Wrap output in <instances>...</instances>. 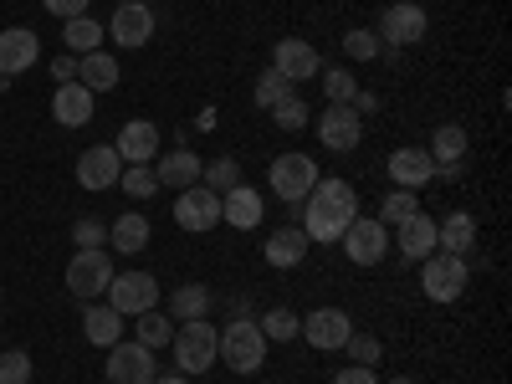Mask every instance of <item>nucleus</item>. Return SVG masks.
<instances>
[{
  "instance_id": "7ed1b4c3",
  "label": "nucleus",
  "mask_w": 512,
  "mask_h": 384,
  "mask_svg": "<svg viewBox=\"0 0 512 384\" xmlns=\"http://www.w3.org/2000/svg\"><path fill=\"white\" fill-rule=\"evenodd\" d=\"M472 282V267H466V256H451V251H431L420 262V292L431 297V303H456Z\"/></svg>"
},
{
  "instance_id": "0eeeda50",
  "label": "nucleus",
  "mask_w": 512,
  "mask_h": 384,
  "mask_svg": "<svg viewBox=\"0 0 512 384\" xmlns=\"http://www.w3.org/2000/svg\"><path fill=\"white\" fill-rule=\"evenodd\" d=\"M359 139H364V113L354 103H328L318 113V144L328 154H349L359 149Z\"/></svg>"
},
{
  "instance_id": "9d476101",
  "label": "nucleus",
  "mask_w": 512,
  "mask_h": 384,
  "mask_svg": "<svg viewBox=\"0 0 512 384\" xmlns=\"http://www.w3.org/2000/svg\"><path fill=\"white\" fill-rule=\"evenodd\" d=\"M338 246L349 251L354 267H379L384 256H390V226H379L374 216H354L349 231L338 236Z\"/></svg>"
},
{
  "instance_id": "79ce46f5",
  "label": "nucleus",
  "mask_w": 512,
  "mask_h": 384,
  "mask_svg": "<svg viewBox=\"0 0 512 384\" xmlns=\"http://www.w3.org/2000/svg\"><path fill=\"white\" fill-rule=\"evenodd\" d=\"M0 384H31V354H21V349L0 354Z\"/></svg>"
},
{
  "instance_id": "58836bf2",
  "label": "nucleus",
  "mask_w": 512,
  "mask_h": 384,
  "mask_svg": "<svg viewBox=\"0 0 512 384\" xmlns=\"http://www.w3.org/2000/svg\"><path fill=\"white\" fill-rule=\"evenodd\" d=\"M308 113H313V108L292 93V98H282V103L272 108V123L282 128V134H297V128H308Z\"/></svg>"
},
{
  "instance_id": "393cba45",
  "label": "nucleus",
  "mask_w": 512,
  "mask_h": 384,
  "mask_svg": "<svg viewBox=\"0 0 512 384\" xmlns=\"http://www.w3.org/2000/svg\"><path fill=\"white\" fill-rule=\"evenodd\" d=\"M82 338H88L93 349H113L123 338V318L108 303H88V308H82Z\"/></svg>"
},
{
  "instance_id": "dca6fc26",
  "label": "nucleus",
  "mask_w": 512,
  "mask_h": 384,
  "mask_svg": "<svg viewBox=\"0 0 512 384\" xmlns=\"http://www.w3.org/2000/svg\"><path fill=\"white\" fill-rule=\"evenodd\" d=\"M272 72H282L287 82H308V77H318V72H323L318 47H308L303 36H282L277 47H272Z\"/></svg>"
},
{
  "instance_id": "8fccbe9b",
  "label": "nucleus",
  "mask_w": 512,
  "mask_h": 384,
  "mask_svg": "<svg viewBox=\"0 0 512 384\" xmlns=\"http://www.w3.org/2000/svg\"><path fill=\"white\" fill-rule=\"evenodd\" d=\"M134 6H149V0H134Z\"/></svg>"
},
{
  "instance_id": "c756f323",
  "label": "nucleus",
  "mask_w": 512,
  "mask_h": 384,
  "mask_svg": "<svg viewBox=\"0 0 512 384\" xmlns=\"http://www.w3.org/2000/svg\"><path fill=\"white\" fill-rule=\"evenodd\" d=\"M103 26L93 21V16H72V21H62V41H67V52L72 57H88V52H103Z\"/></svg>"
},
{
  "instance_id": "b1692460",
  "label": "nucleus",
  "mask_w": 512,
  "mask_h": 384,
  "mask_svg": "<svg viewBox=\"0 0 512 384\" xmlns=\"http://www.w3.org/2000/svg\"><path fill=\"white\" fill-rule=\"evenodd\" d=\"M472 246H477V221H472V210H451L446 221H436V251L466 256Z\"/></svg>"
},
{
  "instance_id": "473e14b6",
  "label": "nucleus",
  "mask_w": 512,
  "mask_h": 384,
  "mask_svg": "<svg viewBox=\"0 0 512 384\" xmlns=\"http://www.w3.org/2000/svg\"><path fill=\"white\" fill-rule=\"evenodd\" d=\"M415 210H420V195H415V190H400V185H395L390 195L379 200V216H374V221H379V226H400L405 216H415Z\"/></svg>"
},
{
  "instance_id": "5701e85b",
  "label": "nucleus",
  "mask_w": 512,
  "mask_h": 384,
  "mask_svg": "<svg viewBox=\"0 0 512 384\" xmlns=\"http://www.w3.org/2000/svg\"><path fill=\"white\" fill-rule=\"evenodd\" d=\"M52 118L62 128H88L93 123V93L82 88V82H62L57 98H52Z\"/></svg>"
},
{
  "instance_id": "9b49d317",
  "label": "nucleus",
  "mask_w": 512,
  "mask_h": 384,
  "mask_svg": "<svg viewBox=\"0 0 512 384\" xmlns=\"http://www.w3.org/2000/svg\"><path fill=\"white\" fill-rule=\"evenodd\" d=\"M175 226L190 231V236L216 231V226H221V195H216V190H205V185L180 190V195H175Z\"/></svg>"
},
{
  "instance_id": "a878e982",
  "label": "nucleus",
  "mask_w": 512,
  "mask_h": 384,
  "mask_svg": "<svg viewBox=\"0 0 512 384\" xmlns=\"http://www.w3.org/2000/svg\"><path fill=\"white\" fill-rule=\"evenodd\" d=\"M308 236H303V226H282L277 236H267V246H262V256L272 267H303V256H308Z\"/></svg>"
},
{
  "instance_id": "09e8293b",
  "label": "nucleus",
  "mask_w": 512,
  "mask_h": 384,
  "mask_svg": "<svg viewBox=\"0 0 512 384\" xmlns=\"http://www.w3.org/2000/svg\"><path fill=\"white\" fill-rule=\"evenodd\" d=\"M390 384H415V379H390Z\"/></svg>"
},
{
  "instance_id": "aec40b11",
  "label": "nucleus",
  "mask_w": 512,
  "mask_h": 384,
  "mask_svg": "<svg viewBox=\"0 0 512 384\" xmlns=\"http://www.w3.org/2000/svg\"><path fill=\"white\" fill-rule=\"evenodd\" d=\"M390 231H395L390 241H400V262H425V256L436 251V221L425 216V210H415V216H405Z\"/></svg>"
},
{
  "instance_id": "ea45409f",
  "label": "nucleus",
  "mask_w": 512,
  "mask_h": 384,
  "mask_svg": "<svg viewBox=\"0 0 512 384\" xmlns=\"http://www.w3.org/2000/svg\"><path fill=\"white\" fill-rule=\"evenodd\" d=\"M344 52H349L354 62H374L384 47H379V36H374L369 26H354V31H344Z\"/></svg>"
},
{
  "instance_id": "412c9836",
  "label": "nucleus",
  "mask_w": 512,
  "mask_h": 384,
  "mask_svg": "<svg viewBox=\"0 0 512 384\" xmlns=\"http://www.w3.org/2000/svg\"><path fill=\"white\" fill-rule=\"evenodd\" d=\"M113 149H118V159H123V164H154V154H159V128H154L149 118L123 123Z\"/></svg>"
},
{
  "instance_id": "f03ea898",
  "label": "nucleus",
  "mask_w": 512,
  "mask_h": 384,
  "mask_svg": "<svg viewBox=\"0 0 512 384\" xmlns=\"http://www.w3.org/2000/svg\"><path fill=\"white\" fill-rule=\"evenodd\" d=\"M169 349H175V364H180L185 379H200L205 369H216V364H221V328H216V323H205V318H195V323L175 328Z\"/></svg>"
},
{
  "instance_id": "39448f33",
  "label": "nucleus",
  "mask_w": 512,
  "mask_h": 384,
  "mask_svg": "<svg viewBox=\"0 0 512 384\" xmlns=\"http://www.w3.org/2000/svg\"><path fill=\"white\" fill-rule=\"evenodd\" d=\"M262 359H267V338H262V328H256V323L236 318V323L221 328V364L231 374H256V369H262Z\"/></svg>"
},
{
  "instance_id": "f704fd0d",
  "label": "nucleus",
  "mask_w": 512,
  "mask_h": 384,
  "mask_svg": "<svg viewBox=\"0 0 512 384\" xmlns=\"http://www.w3.org/2000/svg\"><path fill=\"white\" fill-rule=\"evenodd\" d=\"M256 328H262V338H267V344H292V338H297V328H303V318H297L292 308H272L262 323H256Z\"/></svg>"
},
{
  "instance_id": "72a5a7b5",
  "label": "nucleus",
  "mask_w": 512,
  "mask_h": 384,
  "mask_svg": "<svg viewBox=\"0 0 512 384\" xmlns=\"http://www.w3.org/2000/svg\"><path fill=\"white\" fill-rule=\"evenodd\" d=\"M118 190H123L128 200H149V195L159 190V180H154V164H123Z\"/></svg>"
},
{
  "instance_id": "f257e3e1",
  "label": "nucleus",
  "mask_w": 512,
  "mask_h": 384,
  "mask_svg": "<svg viewBox=\"0 0 512 384\" xmlns=\"http://www.w3.org/2000/svg\"><path fill=\"white\" fill-rule=\"evenodd\" d=\"M359 216V195L349 180H318L303 200V236L318 246H338V236L349 231V221Z\"/></svg>"
},
{
  "instance_id": "2f4dec72",
  "label": "nucleus",
  "mask_w": 512,
  "mask_h": 384,
  "mask_svg": "<svg viewBox=\"0 0 512 384\" xmlns=\"http://www.w3.org/2000/svg\"><path fill=\"white\" fill-rule=\"evenodd\" d=\"M200 185H205V190H216V195L236 190V185H241V164H236L231 154H221V159H210V164L200 169Z\"/></svg>"
},
{
  "instance_id": "2eb2a0df",
  "label": "nucleus",
  "mask_w": 512,
  "mask_h": 384,
  "mask_svg": "<svg viewBox=\"0 0 512 384\" xmlns=\"http://www.w3.org/2000/svg\"><path fill=\"white\" fill-rule=\"evenodd\" d=\"M123 175V159L113 144H93V149H82L77 154V185L82 190H113Z\"/></svg>"
},
{
  "instance_id": "a19ab883",
  "label": "nucleus",
  "mask_w": 512,
  "mask_h": 384,
  "mask_svg": "<svg viewBox=\"0 0 512 384\" xmlns=\"http://www.w3.org/2000/svg\"><path fill=\"white\" fill-rule=\"evenodd\" d=\"M344 354H349L354 364L374 369V364H379V354H384V344H379L374 333H349V338H344Z\"/></svg>"
},
{
  "instance_id": "3c124183",
  "label": "nucleus",
  "mask_w": 512,
  "mask_h": 384,
  "mask_svg": "<svg viewBox=\"0 0 512 384\" xmlns=\"http://www.w3.org/2000/svg\"><path fill=\"white\" fill-rule=\"evenodd\" d=\"M0 297H6V287H0Z\"/></svg>"
},
{
  "instance_id": "6ab92c4d",
  "label": "nucleus",
  "mask_w": 512,
  "mask_h": 384,
  "mask_svg": "<svg viewBox=\"0 0 512 384\" xmlns=\"http://www.w3.org/2000/svg\"><path fill=\"white\" fill-rule=\"evenodd\" d=\"M262 216H267V200H262V190H251L246 180H241L236 190L221 195V221H226V226L256 231V226H262Z\"/></svg>"
},
{
  "instance_id": "bb28decb",
  "label": "nucleus",
  "mask_w": 512,
  "mask_h": 384,
  "mask_svg": "<svg viewBox=\"0 0 512 384\" xmlns=\"http://www.w3.org/2000/svg\"><path fill=\"white\" fill-rule=\"evenodd\" d=\"M149 236H154V231H149V221L139 216V210H128V216H118V221L108 226V246L123 251V256H139V251L149 246Z\"/></svg>"
},
{
  "instance_id": "6e6552de",
  "label": "nucleus",
  "mask_w": 512,
  "mask_h": 384,
  "mask_svg": "<svg viewBox=\"0 0 512 384\" xmlns=\"http://www.w3.org/2000/svg\"><path fill=\"white\" fill-rule=\"evenodd\" d=\"M313 185H318V159L313 154H277L272 159V195L277 200L303 205Z\"/></svg>"
},
{
  "instance_id": "ddd939ff",
  "label": "nucleus",
  "mask_w": 512,
  "mask_h": 384,
  "mask_svg": "<svg viewBox=\"0 0 512 384\" xmlns=\"http://www.w3.org/2000/svg\"><path fill=\"white\" fill-rule=\"evenodd\" d=\"M103 31L113 36V47L139 52V47H149V41H154V11H149V6H134V0H123Z\"/></svg>"
},
{
  "instance_id": "c85d7f7f",
  "label": "nucleus",
  "mask_w": 512,
  "mask_h": 384,
  "mask_svg": "<svg viewBox=\"0 0 512 384\" xmlns=\"http://www.w3.org/2000/svg\"><path fill=\"white\" fill-rule=\"evenodd\" d=\"M77 82L88 93H113L118 88V62L108 52H88V57H77Z\"/></svg>"
},
{
  "instance_id": "cd10ccee",
  "label": "nucleus",
  "mask_w": 512,
  "mask_h": 384,
  "mask_svg": "<svg viewBox=\"0 0 512 384\" xmlns=\"http://www.w3.org/2000/svg\"><path fill=\"white\" fill-rule=\"evenodd\" d=\"M466 149H472L466 128H461V123H441L436 134H431V149H425V154L436 159V169H451V164H461V159H466Z\"/></svg>"
},
{
  "instance_id": "de8ad7c7",
  "label": "nucleus",
  "mask_w": 512,
  "mask_h": 384,
  "mask_svg": "<svg viewBox=\"0 0 512 384\" xmlns=\"http://www.w3.org/2000/svg\"><path fill=\"white\" fill-rule=\"evenodd\" d=\"M154 384H195V379H185V374H159Z\"/></svg>"
},
{
  "instance_id": "1a4fd4ad",
  "label": "nucleus",
  "mask_w": 512,
  "mask_h": 384,
  "mask_svg": "<svg viewBox=\"0 0 512 384\" xmlns=\"http://www.w3.org/2000/svg\"><path fill=\"white\" fill-rule=\"evenodd\" d=\"M425 26H431V21H425V11L415 6V0H395V6H384L374 36H379V47L400 52V47H415V41L425 36Z\"/></svg>"
},
{
  "instance_id": "20e7f679",
  "label": "nucleus",
  "mask_w": 512,
  "mask_h": 384,
  "mask_svg": "<svg viewBox=\"0 0 512 384\" xmlns=\"http://www.w3.org/2000/svg\"><path fill=\"white\" fill-rule=\"evenodd\" d=\"M113 282V256L108 246H77V256L67 262V292L82 297V303H98Z\"/></svg>"
},
{
  "instance_id": "c9c22d12",
  "label": "nucleus",
  "mask_w": 512,
  "mask_h": 384,
  "mask_svg": "<svg viewBox=\"0 0 512 384\" xmlns=\"http://www.w3.org/2000/svg\"><path fill=\"white\" fill-rule=\"evenodd\" d=\"M318 77H323V98H328V103H354L359 77H354L349 67H323Z\"/></svg>"
},
{
  "instance_id": "f3484780",
  "label": "nucleus",
  "mask_w": 512,
  "mask_h": 384,
  "mask_svg": "<svg viewBox=\"0 0 512 384\" xmlns=\"http://www.w3.org/2000/svg\"><path fill=\"white\" fill-rule=\"evenodd\" d=\"M384 169H390V180L400 190H425V185L436 180V159L425 154V149H415V144H400L390 159H384Z\"/></svg>"
},
{
  "instance_id": "37998d69",
  "label": "nucleus",
  "mask_w": 512,
  "mask_h": 384,
  "mask_svg": "<svg viewBox=\"0 0 512 384\" xmlns=\"http://www.w3.org/2000/svg\"><path fill=\"white\" fill-rule=\"evenodd\" d=\"M72 241H77V246H108V221L82 216V221L72 226Z\"/></svg>"
},
{
  "instance_id": "4c0bfd02",
  "label": "nucleus",
  "mask_w": 512,
  "mask_h": 384,
  "mask_svg": "<svg viewBox=\"0 0 512 384\" xmlns=\"http://www.w3.org/2000/svg\"><path fill=\"white\" fill-rule=\"evenodd\" d=\"M169 338H175V323L159 318V308L139 313V344H144V349H169Z\"/></svg>"
},
{
  "instance_id": "e433bc0d",
  "label": "nucleus",
  "mask_w": 512,
  "mask_h": 384,
  "mask_svg": "<svg viewBox=\"0 0 512 384\" xmlns=\"http://www.w3.org/2000/svg\"><path fill=\"white\" fill-rule=\"evenodd\" d=\"M251 98H256V108H267V113H272V108H277L282 98H292V82H287L282 72H272V67H267L262 77H256V88H251Z\"/></svg>"
},
{
  "instance_id": "4be33fe9",
  "label": "nucleus",
  "mask_w": 512,
  "mask_h": 384,
  "mask_svg": "<svg viewBox=\"0 0 512 384\" xmlns=\"http://www.w3.org/2000/svg\"><path fill=\"white\" fill-rule=\"evenodd\" d=\"M200 154L195 149H169V154H159V164H154V180L164 185V190H190V185H200Z\"/></svg>"
},
{
  "instance_id": "7c9ffc66",
  "label": "nucleus",
  "mask_w": 512,
  "mask_h": 384,
  "mask_svg": "<svg viewBox=\"0 0 512 384\" xmlns=\"http://www.w3.org/2000/svg\"><path fill=\"white\" fill-rule=\"evenodd\" d=\"M169 313H175V318H185V323L205 318V313H210V287H200V282H185V287H175V292H169Z\"/></svg>"
},
{
  "instance_id": "a18cd8bd",
  "label": "nucleus",
  "mask_w": 512,
  "mask_h": 384,
  "mask_svg": "<svg viewBox=\"0 0 512 384\" xmlns=\"http://www.w3.org/2000/svg\"><path fill=\"white\" fill-rule=\"evenodd\" d=\"M333 384H379V379H374V369L349 364V369H338V374H333Z\"/></svg>"
},
{
  "instance_id": "4468645a",
  "label": "nucleus",
  "mask_w": 512,
  "mask_h": 384,
  "mask_svg": "<svg viewBox=\"0 0 512 384\" xmlns=\"http://www.w3.org/2000/svg\"><path fill=\"white\" fill-rule=\"evenodd\" d=\"M297 333H303L313 349L333 354V349H344V338L354 333V318H349L344 308H313V313L303 318V328H297Z\"/></svg>"
},
{
  "instance_id": "f8f14e48",
  "label": "nucleus",
  "mask_w": 512,
  "mask_h": 384,
  "mask_svg": "<svg viewBox=\"0 0 512 384\" xmlns=\"http://www.w3.org/2000/svg\"><path fill=\"white\" fill-rule=\"evenodd\" d=\"M108 379L113 384H154L159 379L154 349H144L139 338H134V344H123V338H118V344L108 349Z\"/></svg>"
},
{
  "instance_id": "a211bd4d",
  "label": "nucleus",
  "mask_w": 512,
  "mask_h": 384,
  "mask_svg": "<svg viewBox=\"0 0 512 384\" xmlns=\"http://www.w3.org/2000/svg\"><path fill=\"white\" fill-rule=\"evenodd\" d=\"M41 57V41L31 26H6L0 31V77H16V72H31Z\"/></svg>"
},
{
  "instance_id": "423d86ee",
  "label": "nucleus",
  "mask_w": 512,
  "mask_h": 384,
  "mask_svg": "<svg viewBox=\"0 0 512 384\" xmlns=\"http://www.w3.org/2000/svg\"><path fill=\"white\" fill-rule=\"evenodd\" d=\"M103 297L118 318H139V313L159 308V277L154 272H113Z\"/></svg>"
},
{
  "instance_id": "c03bdc74",
  "label": "nucleus",
  "mask_w": 512,
  "mask_h": 384,
  "mask_svg": "<svg viewBox=\"0 0 512 384\" xmlns=\"http://www.w3.org/2000/svg\"><path fill=\"white\" fill-rule=\"evenodd\" d=\"M41 6H47L57 21H72V16H88V6H93V0H41Z\"/></svg>"
},
{
  "instance_id": "49530a36",
  "label": "nucleus",
  "mask_w": 512,
  "mask_h": 384,
  "mask_svg": "<svg viewBox=\"0 0 512 384\" xmlns=\"http://www.w3.org/2000/svg\"><path fill=\"white\" fill-rule=\"evenodd\" d=\"M52 77H57V88H62V82H77V57H72V52L57 57V62H52Z\"/></svg>"
}]
</instances>
